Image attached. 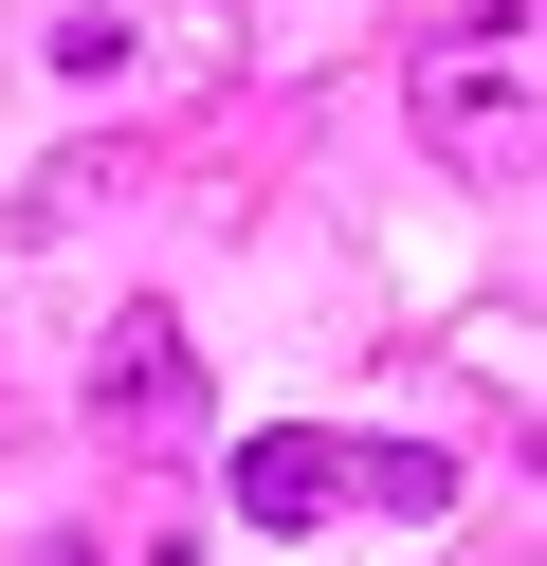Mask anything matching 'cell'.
<instances>
[{
	"label": "cell",
	"mask_w": 547,
	"mask_h": 566,
	"mask_svg": "<svg viewBox=\"0 0 547 566\" xmlns=\"http://www.w3.org/2000/svg\"><path fill=\"white\" fill-rule=\"evenodd\" d=\"M420 147L456 165V184H529V147H547V55H529V19H456V38L420 55Z\"/></svg>",
	"instance_id": "obj_1"
},
{
	"label": "cell",
	"mask_w": 547,
	"mask_h": 566,
	"mask_svg": "<svg viewBox=\"0 0 547 566\" xmlns=\"http://www.w3.org/2000/svg\"><path fill=\"white\" fill-rule=\"evenodd\" d=\"M365 493H383V512H438V457L420 439H238V530H328V512H365Z\"/></svg>",
	"instance_id": "obj_2"
},
{
	"label": "cell",
	"mask_w": 547,
	"mask_h": 566,
	"mask_svg": "<svg viewBox=\"0 0 547 566\" xmlns=\"http://www.w3.org/2000/svg\"><path fill=\"white\" fill-rule=\"evenodd\" d=\"M92 420H109V439H182V420H201L182 311H109V329H92Z\"/></svg>",
	"instance_id": "obj_3"
},
{
	"label": "cell",
	"mask_w": 547,
	"mask_h": 566,
	"mask_svg": "<svg viewBox=\"0 0 547 566\" xmlns=\"http://www.w3.org/2000/svg\"><path fill=\"white\" fill-rule=\"evenodd\" d=\"M19 566H201V512H128V530H36Z\"/></svg>",
	"instance_id": "obj_4"
}]
</instances>
